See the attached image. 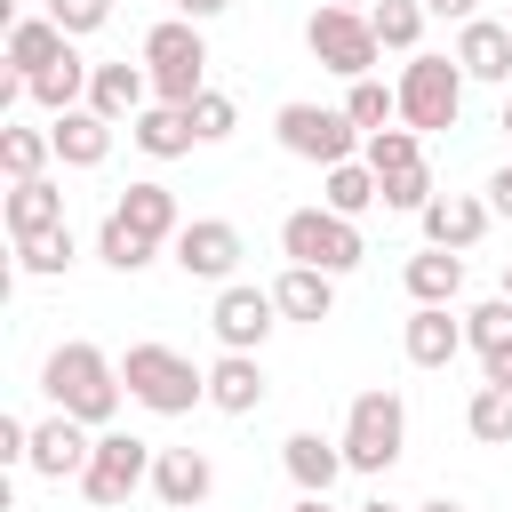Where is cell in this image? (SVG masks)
Returning <instances> with one entry per match:
<instances>
[{"label":"cell","instance_id":"50","mask_svg":"<svg viewBox=\"0 0 512 512\" xmlns=\"http://www.w3.org/2000/svg\"><path fill=\"white\" fill-rule=\"evenodd\" d=\"M336 8H360V0H336Z\"/></svg>","mask_w":512,"mask_h":512},{"label":"cell","instance_id":"38","mask_svg":"<svg viewBox=\"0 0 512 512\" xmlns=\"http://www.w3.org/2000/svg\"><path fill=\"white\" fill-rule=\"evenodd\" d=\"M360 160L384 176V168H408V160H424V144H416V128H376V136L360 144Z\"/></svg>","mask_w":512,"mask_h":512},{"label":"cell","instance_id":"17","mask_svg":"<svg viewBox=\"0 0 512 512\" xmlns=\"http://www.w3.org/2000/svg\"><path fill=\"white\" fill-rule=\"evenodd\" d=\"M408 360L416 368H448L456 352H464V320H448V304H416V320H408Z\"/></svg>","mask_w":512,"mask_h":512},{"label":"cell","instance_id":"49","mask_svg":"<svg viewBox=\"0 0 512 512\" xmlns=\"http://www.w3.org/2000/svg\"><path fill=\"white\" fill-rule=\"evenodd\" d=\"M504 128H512V104H504Z\"/></svg>","mask_w":512,"mask_h":512},{"label":"cell","instance_id":"45","mask_svg":"<svg viewBox=\"0 0 512 512\" xmlns=\"http://www.w3.org/2000/svg\"><path fill=\"white\" fill-rule=\"evenodd\" d=\"M296 512H328V496H296Z\"/></svg>","mask_w":512,"mask_h":512},{"label":"cell","instance_id":"33","mask_svg":"<svg viewBox=\"0 0 512 512\" xmlns=\"http://www.w3.org/2000/svg\"><path fill=\"white\" fill-rule=\"evenodd\" d=\"M424 16H432L424 0H376V8H368V24H376L384 48H416V40H424Z\"/></svg>","mask_w":512,"mask_h":512},{"label":"cell","instance_id":"28","mask_svg":"<svg viewBox=\"0 0 512 512\" xmlns=\"http://www.w3.org/2000/svg\"><path fill=\"white\" fill-rule=\"evenodd\" d=\"M464 432H472L480 448H512V392H504V384H480L472 408H464Z\"/></svg>","mask_w":512,"mask_h":512},{"label":"cell","instance_id":"30","mask_svg":"<svg viewBox=\"0 0 512 512\" xmlns=\"http://www.w3.org/2000/svg\"><path fill=\"white\" fill-rule=\"evenodd\" d=\"M344 112H352V128H360V136H376V128H392V120H400V88H384V80L368 72V80H352Z\"/></svg>","mask_w":512,"mask_h":512},{"label":"cell","instance_id":"20","mask_svg":"<svg viewBox=\"0 0 512 512\" xmlns=\"http://www.w3.org/2000/svg\"><path fill=\"white\" fill-rule=\"evenodd\" d=\"M456 64H464L472 80H512V24L472 16V24H464V40H456Z\"/></svg>","mask_w":512,"mask_h":512},{"label":"cell","instance_id":"34","mask_svg":"<svg viewBox=\"0 0 512 512\" xmlns=\"http://www.w3.org/2000/svg\"><path fill=\"white\" fill-rule=\"evenodd\" d=\"M48 152H56V136H40V128H0V168H8V184L40 176Z\"/></svg>","mask_w":512,"mask_h":512},{"label":"cell","instance_id":"11","mask_svg":"<svg viewBox=\"0 0 512 512\" xmlns=\"http://www.w3.org/2000/svg\"><path fill=\"white\" fill-rule=\"evenodd\" d=\"M272 312H280V304H272V288H240V280H232V288L216 296V312H208V320H216L224 352H256V344L272 336Z\"/></svg>","mask_w":512,"mask_h":512},{"label":"cell","instance_id":"5","mask_svg":"<svg viewBox=\"0 0 512 512\" xmlns=\"http://www.w3.org/2000/svg\"><path fill=\"white\" fill-rule=\"evenodd\" d=\"M304 48H312L328 72H344V80H368V72H376V56H384V40H376L368 8H312Z\"/></svg>","mask_w":512,"mask_h":512},{"label":"cell","instance_id":"47","mask_svg":"<svg viewBox=\"0 0 512 512\" xmlns=\"http://www.w3.org/2000/svg\"><path fill=\"white\" fill-rule=\"evenodd\" d=\"M360 512H392V504H384V496H376V504H360Z\"/></svg>","mask_w":512,"mask_h":512},{"label":"cell","instance_id":"25","mask_svg":"<svg viewBox=\"0 0 512 512\" xmlns=\"http://www.w3.org/2000/svg\"><path fill=\"white\" fill-rule=\"evenodd\" d=\"M112 216H120V224H136L144 240H168V232H184V224H176V192H168V184H128V192L112 200Z\"/></svg>","mask_w":512,"mask_h":512},{"label":"cell","instance_id":"18","mask_svg":"<svg viewBox=\"0 0 512 512\" xmlns=\"http://www.w3.org/2000/svg\"><path fill=\"white\" fill-rule=\"evenodd\" d=\"M152 488H160V504L192 512V504L216 488V472H208V456H200V448H160V464H152Z\"/></svg>","mask_w":512,"mask_h":512},{"label":"cell","instance_id":"37","mask_svg":"<svg viewBox=\"0 0 512 512\" xmlns=\"http://www.w3.org/2000/svg\"><path fill=\"white\" fill-rule=\"evenodd\" d=\"M184 112H192V136H200V144H216V136H232V120H240V104H232L224 88H200V96H192Z\"/></svg>","mask_w":512,"mask_h":512},{"label":"cell","instance_id":"43","mask_svg":"<svg viewBox=\"0 0 512 512\" xmlns=\"http://www.w3.org/2000/svg\"><path fill=\"white\" fill-rule=\"evenodd\" d=\"M232 0H176V16H192V24H208V16H224Z\"/></svg>","mask_w":512,"mask_h":512},{"label":"cell","instance_id":"27","mask_svg":"<svg viewBox=\"0 0 512 512\" xmlns=\"http://www.w3.org/2000/svg\"><path fill=\"white\" fill-rule=\"evenodd\" d=\"M376 200H384V184H376L368 160H336V168H328V208H336V216H368Z\"/></svg>","mask_w":512,"mask_h":512},{"label":"cell","instance_id":"2","mask_svg":"<svg viewBox=\"0 0 512 512\" xmlns=\"http://www.w3.org/2000/svg\"><path fill=\"white\" fill-rule=\"evenodd\" d=\"M120 376H128V392H136L152 416H184L192 400H208V376H200L176 344H128Z\"/></svg>","mask_w":512,"mask_h":512},{"label":"cell","instance_id":"21","mask_svg":"<svg viewBox=\"0 0 512 512\" xmlns=\"http://www.w3.org/2000/svg\"><path fill=\"white\" fill-rule=\"evenodd\" d=\"M144 96H152V80L136 72V64H96V80H88V104L120 128V120H136L144 112Z\"/></svg>","mask_w":512,"mask_h":512},{"label":"cell","instance_id":"26","mask_svg":"<svg viewBox=\"0 0 512 512\" xmlns=\"http://www.w3.org/2000/svg\"><path fill=\"white\" fill-rule=\"evenodd\" d=\"M456 288H464V256H456V248L408 256V296H416V304H456Z\"/></svg>","mask_w":512,"mask_h":512},{"label":"cell","instance_id":"48","mask_svg":"<svg viewBox=\"0 0 512 512\" xmlns=\"http://www.w3.org/2000/svg\"><path fill=\"white\" fill-rule=\"evenodd\" d=\"M504 296H512V264H504Z\"/></svg>","mask_w":512,"mask_h":512},{"label":"cell","instance_id":"46","mask_svg":"<svg viewBox=\"0 0 512 512\" xmlns=\"http://www.w3.org/2000/svg\"><path fill=\"white\" fill-rule=\"evenodd\" d=\"M424 512H464V504H448V496H432V504H424Z\"/></svg>","mask_w":512,"mask_h":512},{"label":"cell","instance_id":"15","mask_svg":"<svg viewBox=\"0 0 512 512\" xmlns=\"http://www.w3.org/2000/svg\"><path fill=\"white\" fill-rule=\"evenodd\" d=\"M48 136H56V160H64V168H96V160L112 152V120H104L96 104L56 112V128H48Z\"/></svg>","mask_w":512,"mask_h":512},{"label":"cell","instance_id":"36","mask_svg":"<svg viewBox=\"0 0 512 512\" xmlns=\"http://www.w3.org/2000/svg\"><path fill=\"white\" fill-rule=\"evenodd\" d=\"M464 344H472V352H496V344H512V296H488L480 312H464Z\"/></svg>","mask_w":512,"mask_h":512},{"label":"cell","instance_id":"29","mask_svg":"<svg viewBox=\"0 0 512 512\" xmlns=\"http://www.w3.org/2000/svg\"><path fill=\"white\" fill-rule=\"evenodd\" d=\"M88 80H96V64L64 56V64H48V72H32V104H48V112H72V104L88 96Z\"/></svg>","mask_w":512,"mask_h":512},{"label":"cell","instance_id":"13","mask_svg":"<svg viewBox=\"0 0 512 512\" xmlns=\"http://www.w3.org/2000/svg\"><path fill=\"white\" fill-rule=\"evenodd\" d=\"M488 216H496V208H488V200H472V192H432V208H424V240L464 256V248L488 232Z\"/></svg>","mask_w":512,"mask_h":512},{"label":"cell","instance_id":"19","mask_svg":"<svg viewBox=\"0 0 512 512\" xmlns=\"http://www.w3.org/2000/svg\"><path fill=\"white\" fill-rule=\"evenodd\" d=\"M280 464H288V480H296L304 496H328V488H336V472H344V440L328 448L320 432H296V440L280 448Z\"/></svg>","mask_w":512,"mask_h":512},{"label":"cell","instance_id":"6","mask_svg":"<svg viewBox=\"0 0 512 512\" xmlns=\"http://www.w3.org/2000/svg\"><path fill=\"white\" fill-rule=\"evenodd\" d=\"M464 112V64L456 56H408L400 72V120L424 136V128H456Z\"/></svg>","mask_w":512,"mask_h":512},{"label":"cell","instance_id":"9","mask_svg":"<svg viewBox=\"0 0 512 512\" xmlns=\"http://www.w3.org/2000/svg\"><path fill=\"white\" fill-rule=\"evenodd\" d=\"M152 464H160V456H152L136 432H104V440H96V456H88V472H80V488H88V504H104V512H112V504H128V496L152 480Z\"/></svg>","mask_w":512,"mask_h":512},{"label":"cell","instance_id":"32","mask_svg":"<svg viewBox=\"0 0 512 512\" xmlns=\"http://www.w3.org/2000/svg\"><path fill=\"white\" fill-rule=\"evenodd\" d=\"M72 256H80V240H72V224H48V232H32V240H16V264H24V272H72Z\"/></svg>","mask_w":512,"mask_h":512},{"label":"cell","instance_id":"41","mask_svg":"<svg viewBox=\"0 0 512 512\" xmlns=\"http://www.w3.org/2000/svg\"><path fill=\"white\" fill-rule=\"evenodd\" d=\"M488 208H496V216H512V168H496V176H488Z\"/></svg>","mask_w":512,"mask_h":512},{"label":"cell","instance_id":"22","mask_svg":"<svg viewBox=\"0 0 512 512\" xmlns=\"http://www.w3.org/2000/svg\"><path fill=\"white\" fill-rule=\"evenodd\" d=\"M128 136L152 152V160H176V152H192L200 136H192V112L184 104H144L136 120H128Z\"/></svg>","mask_w":512,"mask_h":512},{"label":"cell","instance_id":"7","mask_svg":"<svg viewBox=\"0 0 512 512\" xmlns=\"http://www.w3.org/2000/svg\"><path fill=\"white\" fill-rule=\"evenodd\" d=\"M280 248H288V264L352 272V264H360V224H352V216H336V208H296V216L280 224Z\"/></svg>","mask_w":512,"mask_h":512},{"label":"cell","instance_id":"39","mask_svg":"<svg viewBox=\"0 0 512 512\" xmlns=\"http://www.w3.org/2000/svg\"><path fill=\"white\" fill-rule=\"evenodd\" d=\"M48 16H56V24L80 40V32H96V24L112 16V0H48Z\"/></svg>","mask_w":512,"mask_h":512},{"label":"cell","instance_id":"40","mask_svg":"<svg viewBox=\"0 0 512 512\" xmlns=\"http://www.w3.org/2000/svg\"><path fill=\"white\" fill-rule=\"evenodd\" d=\"M0 464H32V424L0 416Z\"/></svg>","mask_w":512,"mask_h":512},{"label":"cell","instance_id":"44","mask_svg":"<svg viewBox=\"0 0 512 512\" xmlns=\"http://www.w3.org/2000/svg\"><path fill=\"white\" fill-rule=\"evenodd\" d=\"M424 8H432V16H456V24H472V8H480V0H424Z\"/></svg>","mask_w":512,"mask_h":512},{"label":"cell","instance_id":"4","mask_svg":"<svg viewBox=\"0 0 512 512\" xmlns=\"http://www.w3.org/2000/svg\"><path fill=\"white\" fill-rule=\"evenodd\" d=\"M408 448V408H400V392H360L352 400V416H344V464L352 472H384L392 456Z\"/></svg>","mask_w":512,"mask_h":512},{"label":"cell","instance_id":"35","mask_svg":"<svg viewBox=\"0 0 512 512\" xmlns=\"http://www.w3.org/2000/svg\"><path fill=\"white\" fill-rule=\"evenodd\" d=\"M376 184H384V208H416V216L432 208V168H424V160H408V168H384Z\"/></svg>","mask_w":512,"mask_h":512},{"label":"cell","instance_id":"1","mask_svg":"<svg viewBox=\"0 0 512 512\" xmlns=\"http://www.w3.org/2000/svg\"><path fill=\"white\" fill-rule=\"evenodd\" d=\"M40 384H48V400L64 408V416H80V424H104L112 408H120V368L96 352V344H56L48 360H40Z\"/></svg>","mask_w":512,"mask_h":512},{"label":"cell","instance_id":"10","mask_svg":"<svg viewBox=\"0 0 512 512\" xmlns=\"http://www.w3.org/2000/svg\"><path fill=\"white\" fill-rule=\"evenodd\" d=\"M176 264H184L192 280H232V264H240V232H232L224 216H192V224L176 232Z\"/></svg>","mask_w":512,"mask_h":512},{"label":"cell","instance_id":"8","mask_svg":"<svg viewBox=\"0 0 512 512\" xmlns=\"http://www.w3.org/2000/svg\"><path fill=\"white\" fill-rule=\"evenodd\" d=\"M280 144H288L296 160H320V168H336V160H352V144H368V136L352 128V112H328V104L296 96V104H280Z\"/></svg>","mask_w":512,"mask_h":512},{"label":"cell","instance_id":"16","mask_svg":"<svg viewBox=\"0 0 512 512\" xmlns=\"http://www.w3.org/2000/svg\"><path fill=\"white\" fill-rule=\"evenodd\" d=\"M272 304H280V320H328V312H336V272L288 264V272L272 280Z\"/></svg>","mask_w":512,"mask_h":512},{"label":"cell","instance_id":"14","mask_svg":"<svg viewBox=\"0 0 512 512\" xmlns=\"http://www.w3.org/2000/svg\"><path fill=\"white\" fill-rule=\"evenodd\" d=\"M64 56H72V32L56 16H16L8 24V72H48Z\"/></svg>","mask_w":512,"mask_h":512},{"label":"cell","instance_id":"23","mask_svg":"<svg viewBox=\"0 0 512 512\" xmlns=\"http://www.w3.org/2000/svg\"><path fill=\"white\" fill-rule=\"evenodd\" d=\"M208 400H216L224 416H248V408L264 400V368H256V352H224V360L208 368Z\"/></svg>","mask_w":512,"mask_h":512},{"label":"cell","instance_id":"24","mask_svg":"<svg viewBox=\"0 0 512 512\" xmlns=\"http://www.w3.org/2000/svg\"><path fill=\"white\" fill-rule=\"evenodd\" d=\"M48 224H64V192L40 184V176L8 184V240H32V232H48Z\"/></svg>","mask_w":512,"mask_h":512},{"label":"cell","instance_id":"12","mask_svg":"<svg viewBox=\"0 0 512 512\" xmlns=\"http://www.w3.org/2000/svg\"><path fill=\"white\" fill-rule=\"evenodd\" d=\"M88 456H96V440H88V424L80 416H48V424H32V472H48V480H80L88 472Z\"/></svg>","mask_w":512,"mask_h":512},{"label":"cell","instance_id":"31","mask_svg":"<svg viewBox=\"0 0 512 512\" xmlns=\"http://www.w3.org/2000/svg\"><path fill=\"white\" fill-rule=\"evenodd\" d=\"M152 248H160V240H144V232H136V224H120V216H104V232H96V256H104L112 272H144V264H152Z\"/></svg>","mask_w":512,"mask_h":512},{"label":"cell","instance_id":"3","mask_svg":"<svg viewBox=\"0 0 512 512\" xmlns=\"http://www.w3.org/2000/svg\"><path fill=\"white\" fill-rule=\"evenodd\" d=\"M144 64H152V88H160V104H192L208 80V40H200V24L192 16H168V24H152L144 32Z\"/></svg>","mask_w":512,"mask_h":512},{"label":"cell","instance_id":"42","mask_svg":"<svg viewBox=\"0 0 512 512\" xmlns=\"http://www.w3.org/2000/svg\"><path fill=\"white\" fill-rule=\"evenodd\" d=\"M480 360H488V384H504V392H512V344H496V352H480Z\"/></svg>","mask_w":512,"mask_h":512}]
</instances>
